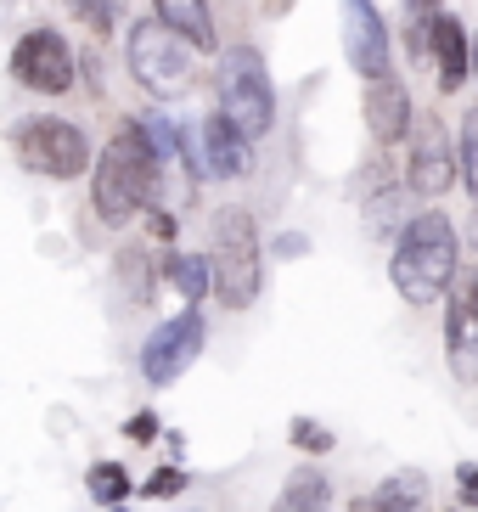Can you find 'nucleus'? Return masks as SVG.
<instances>
[{"mask_svg":"<svg viewBox=\"0 0 478 512\" xmlns=\"http://www.w3.org/2000/svg\"><path fill=\"white\" fill-rule=\"evenodd\" d=\"M220 113L248 141L270 136V124H276V91H270V68L254 46H231L220 57Z\"/></svg>","mask_w":478,"mask_h":512,"instance_id":"obj_5","label":"nucleus"},{"mask_svg":"<svg viewBox=\"0 0 478 512\" xmlns=\"http://www.w3.org/2000/svg\"><path fill=\"white\" fill-rule=\"evenodd\" d=\"M158 186H164V164H158L147 130H141V119H124L119 136L107 141L96 169H90V203L107 226H124L158 203Z\"/></svg>","mask_w":478,"mask_h":512,"instance_id":"obj_1","label":"nucleus"},{"mask_svg":"<svg viewBox=\"0 0 478 512\" xmlns=\"http://www.w3.org/2000/svg\"><path fill=\"white\" fill-rule=\"evenodd\" d=\"M428 496H434V484H428L422 467H400V473H389L377 484V501L389 512H428Z\"/></svg>","mask_w":478,"mask_h":512,"instance_id":"obj_16","label":"nucleus"},{"mask_svg":"<svg viewBox=\"0 0 478 512\" xmlns=\"http://www.w3.org/2000/svg\"><path fill=\"white\" fill-rule=\"evenodd\" d=\"M124 434H130L135 445H147V439H158V417H152V411H135V417L124 422Z\"/></svg>","mask_w":478,"mask_h":512,"instance_id":"obj_24","label":"nucleus"},{"mask_svg":"<svg viewBox=\"0 0 478 512\" xmlns=\"http://www.w3.org/2000/svg\"><path fill=\"white\" fill-rule=\"evenodd\" d=\"M411 91H405L400 79H372V91H366V130H372L377 147H394V141H405V130H411Z\"/></svg>","mask_w":478,"mask_h":512,"instance_id":"obj_13","label":"nucleus"},{"mask_svg":"<svg viewBox=\"0 0 478 512\" xmlns=\"http://www.w3.org/2000/svg\"><path fill=\"white\" fill-rule=\"evenodd\" d=\"M203 338H209V327H203V316L186 304L180 316H169L164 327L152 332L147 344H141V377H147L152 389H169V383H180V372H186L197 355H203Z\"/></svg>","mask_w":478,"mask_h":512,"instance_id":"obj_7","label":"nucleus"},{"mask_svg":"<svg viewBox=\"0 0 478 512\" xmlns=\"http://www.w3.org/2000/svg\"><path fill=\"white\" fill-rule=\"evenodd\" d=\"M141 490H147V496H180V490H186V473H180V467H158Z\"/></svg>","mask_w":478,"mask_h":512,"instance_id":"obj_23","label":"nucleus"},{"mask_svg":"<svg viewBox=\"0 0 478 512\" xmlns=\"http://www.w3.org/2000/svg\"><path fill=\"white\" fill-rule=\"evenodd\" d=\"M203 175H220V181H237V175H248V158H254V141L242 136L237 124L225 119L220 107H214L209 119H203Z\"/></svg>","mask_w":478,"mask_h":512,"instance_id":"obj_12","label":"nucleus"},{"mask_svg":"<svg viewBox=\"0 0 478 512\" xmlns=\"http://www.w3.org/2000/svg\"><path fill=\"white\" fill-rule=\"evenodd\" d=\"M456 484H462V507H478V467L473 462L456 467Z\"/></svg>","mask_w":478,"mask_h":512,"instance_id":"obj_25","label":"nucleus"},{"mask_svg":"<svg viewBox=\"0 0 478 512\" xmlns=\"http://www.w3.org/2000/svg\"><path fill=\"white\" fill-rule=\"evenodd\" d=\"M90 501H102V507H124L130 501V473L119 462H96L90 467Z\"/></svg>","mask_w":478,"mask_h":512,"instance_id":"obj_19","label":"nucleus"},{"mask_svg":"<svg viewBox=\"0 0 478 512\" xmlns=\"http://www.w3.org/2000/svg\"><path fill=\"white\" fill-rule=\"evenodd\" d=\"M293 445H299V451H315V456H327V451H332V434H327V428H321V422L299 417V422H293Z\"/></svg>","mask_w":478,"mask_h":512,"instance_id":"obj_21","label":"nucleus"},{"mask_svg":"<svg viewBox=\"0 0 478 512\" xmlns=\"http://www.w3.org/2000/svg\"><path fill=\"white\" fill-rule=\"evenodd\" d=\"M456 276H462V242H456L450 214L428 209L417 220H405L400 242H394V259H389L394 293L405 304H439V299H450Z\"/></svg>","mask_w":478,"mask_h":512,"instance_id":"obj_2","label":"nucleus"},{"mask_svg":"<svg viewBox=\"0 0 478 512\" xmlns=\"http://www.w3.org/2000/svg\"><path fill=\"white\" fill-rule=\"evenodd\" d=\"M169 287L180 293V304H197L214 293V259L209 254H175L169 259Z\"/></svg>","mask_w":478,"mask_h":512,"instance_id":"obj_17","label":"nucleus"},{"mask_svg":"<svg viewBox=\"0 0 478 512\" xmlns=\"http://www.w3.org/2000/svg\"><path fill=\"white\" fill-rule=\"evenodd\" d=\"M473 79H478V34H473Z\"/></svg>","mask_w":478,"mask_h":512,"instance_id":"obj_29","label":"nucleus"},{"mask_svg":"<svg viewBox=\"0 0 478 512\" xmlns=\"http://www.w3.org/2000/svg\"><path fill=\"white\" fill-rule=\"evenodd\" d=\"M68 6H74V12L85 17V23H90L96 34L113 29V0H68Z\"/></svg>","mask_w":478,"mask_h":512,"instance_id":"obj_22","label":"nucleus"},{"mask_svg":"<svg viewBox=\"0 0 478 512\" xmlns=\"http://www.w3.org/2000/svg\"><path fill=\"white\" fill-rule=\"evenodd\" d=\"M214 299L225 310H248L265 287V248H259V226L248 209H220L214 214Z\"/></svg>","mask_w":478,"mask_h":512,"instance_id":"obj_3","label":"nucleus"},{"mask_svg":"<svg viewBox=\"0 0 478 512\" xmlns=\"http://www.w3.org/2000/svg\"><path fill=\"white\" fill-rule=\"evenodd\" d=\"M192 40L180 29H169L164 17L152 12L141 17L130 29V40H124V62H130L135 85L147 96H158V102H175L180 91H186V79H192Z\"/></svg>","mask_w":478,"mask_h":512,"instance_id":"obj_4","label":"nucleus"},{"mask_svg":"<svg viewBox=\"0 0 478 512\" xmlns=\"http://www.w3.org/2000/svg\"><path fill=\"white\" fill-rule=\"evenodd\" d=\"M445 361L456 383H478V276H456V287H450Z\"/></svg>","mask_w":478,"mask_h":512,"instance_id":"obj_11","label":"nucleus"},{"mask_svg":"<svg viewBox=\"0 0 478 512\" xmlns=\"http://www.w3.org/2000/svg\"><path fill=\"white\" fill-rule=\"evenodd\" d=\"M152 237L175 242V214H169V209H152Z\"/></svg>","mask_w":478,"mask_h":512,"instance_id":"obj_26","label":"nucleus"},{"mask_svg":"<svg viewBox=\"0 0 478 512\" xmlns=\"http://www.w3.org/2000/svg\"><path fill=\"white\" fill-rule=\"evenodd\" d=\"M349 512H389L377 496H360V501H349Z\"/></svg>","mask_w":478,"mask_h":512,"instance_id":"obj_27","label":"nucleus"},{"mask_svg":"<svg viewBox=\"0 0 478 512\" xmlns=\"http://www.w3.org/2000/svg\"><path fill=\"white\" fill-rule=\"evenodd\" d=\"M462 181H467V192H473V203H478V107L462 113Z\"/></svg>","mask_w":478,"mask_h":512,"instance_id":"obj_20","label":"nucleus"},{"mask_svg":"<svg viewBox=\"0 0 478 512\" xmlns=\"http://www.w3.org/2000/svg\"><path fill=\"white\" fill-rule=\"evenodd\" d=\"M113 512H124V507H113Z\"/></svg>","mask_w":478,"mask_h":512,"instance_id":"obj_30","label":"nucleus"},{"mask_svg":"<svg viewBox=\"0 0 478 512\" xmlns=\"http://www.w3.org/2000/svg\"><path fill=\"white\" fill-rule=\"evenodd\" d=\"M12 152H17V164H23V169L51 175V181H74V175H85V169H90V136L79 130V124L57 119V113L17 119Z\"/></svg>","mask_w":478,"mask_h":512,"instance_id":"obj_6","label":"nucleus"},{"mask_svg":"<svg viewBox=\"0 0 478 512\" xmlns=\"http://www.w3.org/2000/svg\"><path fill=\"white\" fill-rule=\"evenodd\" d=\"M327 501H332V484L315 473V467H299L293 479H287V490H282V501H276V512H327Z\"/></svg>","mask_w":478,"mask_h":512,"instance_id":"obj_18","label":"nucleus"},{"mask_svg":"<svg viewBox=\"0 0 478 512\" xmlns=\"http://www.w3.org/2000/svg\"><path fill=\"white\" fill-rule=\"evenodd\" d=\"M338 23H344V57L366 85L372 79H389V29H383V17H377L372 0H338Z\"/></svg>","mask_w":478,"mask_h":512,"instance_id":"obj_9","label":"nucleus"},{"mask_svg":"<svg viewBox=\"0 0 478 512\" xmlns=\"http://www.w3.org/2000/svg\"><path fill=\"white\" fill-rule=\"evenodd\" d=\"M276 254H287V259L304 254V237H282V242H276Z\"/></svg>","mask_w":478,"mask_h":512,"instance_id":"obj_28","label":"nucleus"},{"mask_svg":"<svg viewBox=\"0 0 478 512\" xmlns=\"http://www.w3.org/2000/svg\"><path fill=\"white\" fill-rule=\"evenodd\" d=\"M158 17L169 29H180L197 51H214V17H209V0H152Z\"/></svg>","mask_w":478,"mask_h":512,"instance_id":"obj_15","label":"nucleus"},{"mask_svg":"<svg viewBox=\"0 0 478 512\" xmlns=\"http://www.w3.org/2000/svg\"><path fill=\"white\" fill-rule=\"evenodd\" d=\"M405 175H411V192H422V197L450 192V181L462 175V147L450 152V136H445V119L439 113H422L417 119V141H411Z\"/></svg>","mask_w":478,"mask_h":512,"instance_id":"obj_10","label":"nucleus"},{"mask_svg":"<svg viewBox=\"0 0 478 512\" xmlns=\"http://www.w3.org/2000/svg\"><path fill=\"white\" fill-rule=\"evenodd\" d=\"M434 74L445 96H456L467 85V74H473V40H467L456 12H439V23H434Z\"/></svg>","mask_w":478,"mask_h":512,"instance_id":"obj_14","label":"nucleus"},{"mask_svg":"<svg viewBox=\"0 0 478 512\" xmlns=\"http://www.w3.org/2000/svg\"><path fill=\"white\" fill-rule=\"evenodd\" d=\"M12 74H17V85H29L40 96H62L74 85L79 62H74V46L57 29H29L12 51Z\"/></svg>","mask_w":478,"mask_h":512,"instance_id":"obj_8","label":"nucleus"}]
</instances>
